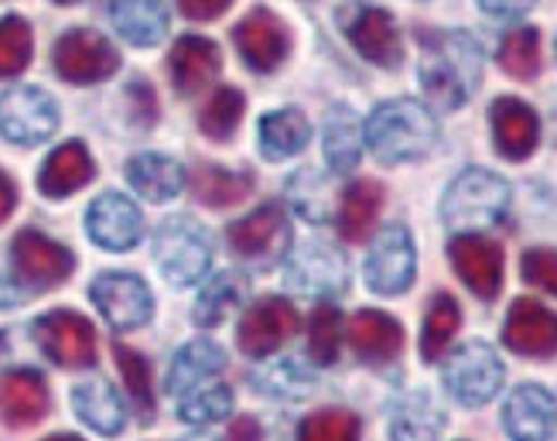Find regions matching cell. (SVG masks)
I'll return each mask as SVG.
<instances>
[{
  "instance_id": "1",
  "label": "cell",
  "mask_w": 557,
  "mask_h": 441,
  "mask_svg": "<svg viewBox=\"0 0 557 441\" xmlns=\"http://www.w3.org/2000/svg\"><path fill=\"white\" fill-rule=\"evenodd\" d=\"M482 48L466 32H438L424 38L421 86L434 110H458L479 89Z\"/></svg>"
},
{
  "instance_id": "41",
  "label": "cell",
  "mask_w": 557,
  "mask_h": 441,
  "mask_svg": "<svg viewBox=\"0 0 557 441\" xmlns=\"http://www.w3.org/2000/svg\"><path fill=\"white\" fill-rule=\"evenodd\" d=\"M343 350V315L335 305H319L308 322V353L319 366H332Z\"/></svg>"
},
{
  "instance_id": "6",
  "label": "cell",
  "mask_w": 557,
  "mask_h": 441,
  "mask_svg": "<svg viewBox=\"0 0 557 441\" xmlns=\"http://www.w3.org/2000/svg\"><path fill=\"white\" fill-rule=\"evenodd\" d=\"M59 131V103L38 86H11L0 93V137L35 147Z\"/></svg>"
},
{
  "instance_id": "47",
  "label": "cell",
  "mask_w": 557,
  "mask_h": 441,
  "mask_svg": "<svg viewBox=\"0 0 557 441\" xmlns=\"http://www.w3.org/2000/svg\"><path fill=\"white\" fill-rule=\"evenodd\" d=\"M475 4L493 17H520L534 8L537 0H475Z\"/></svg>"
},
{
  "instance_id": "2",
  "label": "cell",
  "mask_w": 557,
  "mask_h": 441,
  "mask_svg": "<svg viewBox=\"0 0 557 441\" xmlns=\"http://www.w3.org/2000/svg\"><path fill=\"white\" fill-rule=\"evenodd\" d=\"M438 140V124L418 100H386L367 120V144L376 161L404 164L431 155Z\"/></svg>"
},
{
  "instance_id": "39",
  "label": "cell",
  "mask_w": 557,
  "mask_h": 441,
  "mask_svg": "<svg viewBox=\"0 0 557 441\" xmlns=\"http://www.w3.org/2000/svg\"><path fill=\"white\" fill-rule=\"evenodd\" d=\"M32 52H35L32 24L17 14L0 17V79L21 76L32 62Z\"/></svg>"
},
{
  "instance_id": "22",
  "label": "cell",
  "mask_w": 557,
  "mask_h": 441,
  "mask_svg": "<svg viewBox=\"0 0 557 441\" xmlns=\"http://www.w3.org/2000/svg\"><path fill=\"white\" fill-rule=\"evenodd\" d=\"M349 350L370 366L394 363L404 350V326L386 311H356L349 322Z\"/></svg>"
},
{
  "instance_id": "27",
  "label": "cell",
  "mask_w": 557,
  "mask_h": 441,
  "mask_svg": "<svg viewBox=\"0 0 557 441\" xmlns=\"http://www.w3.org/2000/svg\"><path fill=\"white\" fill-rule=\"evenodd\" d=\"M226 370V353L215 346L212 339H196L188 342L185 350H178V356L172 359V370H168V390L178 397L199 390L202 383H209L212 377H220Z\"/></svg>"
},
{
  "instance_id": "34",
  "label": "cell",
  "mask_w": 557,
  "mask_h": 441,
  "mask_svg": "<svg viewBox=\"0 0 557 441\" xmlns=\"http://www.w3.org/2000/svg\"><path fill=\"white\" fill-rule=\"evenodd\" d=\"M244 298H247V281L239 274H220L202 287L191 318H196L199 329H215L220 322H226L230 311H236Z\"/></svg>"
},
{
  "instance_id": "16",
  "label": "cell",
  "mask_w": 557,
  "mask_h": 441,
  "mask_svg": "<svg viewBox=\"0 0 557 441\" xmlns=\"http://www.w3.org/2000/svg\"><path fill=\"white\" fill-rule=\"evenodd\" d=\"M298 332V311L284 298H263L239 318V350L253 359H268Z\"/></svg>"
},
{
  "instance_id": "33",
  "label": "cell",
  "mask_w": 557,
  "mask_h": 441,
  "mask_svg": "<svg viewBox=\"0 0 557 441\" xmlns=\"http://www.w3.org/2000/svg\"><path fill=\"white\" fill-rule=\"evenodd\" d=\"M191 192L196 199L209 209H226L244 203L253 192V175L250 171H230L220 164H202L196 175H191Z\"/></svg>"
},
{
  "instance_id": "20",
  "label": "cell",
  "mask_w": 557,
  "mask_h": 441,
  "mask_svg": "<svg viewBox=\"0 0 557 441\" xmlns=\"http://www.w3.org/2000/svg\"><path fill=\"white\" fill-rule=\"evenodd\" d=\"M503 425L513 441H547L557 428V401L537 383L517 387L503 407Z\"/></svg>"
},
{
  "instance_id": "30",
  "label": "cell",
  "mask_w": 557,
  "mask_h": 441,
  "mask_svg": "<svg viewBox=\"0 0 557 441\" xmlns=\"http://www.w3.org/2000/svg\"><path fill=\"white\" fill-rule=\"evenodd\" d=\"M72 411L79 414V421L100 434H120L127 414L120 404L116 390L107 380H86L72 390Z\"/></svg>"
},
{
  "instance_id": "42",
  "label": "cell",
  "mask_w": 557,
  "mask_h": 441,
  "mask_svg": "<svg viewBox=\"0 0 557 441\" xmlns=\"http://www.w3.org/2000/svg\"><path fill=\"white\" fill-rule=\"evenodd\" d=\"M359 418L343 407H325L319 414H308L298 428V441H359Z\"/></svg>"
},
{
  "instance_id": "9",
  "label": "cell",
  "mask_w": 557,
  "mask_h": 441,
  "mask_svg": "<svg viewBox=\"0 0 557 441\" xmlns=\"http://www.w3.org/2000/svg\"><path fill=\"white\" fill-rule=\"evenodd\" d=\"M52 62H55V72L65 83L89 86V83H100V79L113 76V72L120 69V52L100 32L72 28L55 41Z\"/></svg>"
},
{
  "instance_id": "3",
  "label": "cell",
  "mask_w": 557,
  "mask_h": 441,
  "mask_svg": "<svg viewBox=\"0 0 557 441\" xmlns=\"http://www.w3.org/2000/svg\"><path fill=\"white\" fill-rule=\"evenodd\" d=\"M510 209V185L499 179L496 171L486 168H466L442 199V219L448 230L458 233H475L496 226Z\"/></svg>"
},
{
  "instance_id": "26",
  "label": "cell",
  "mask_w": 557,
  "mask_h": 441,
  "mask_svg": "<svg viewBox=\"0 0 557 441\" xmlns=\"http://www.w3.org/2000/svg\"><path fill=\"white\" fill-rule=\"evenodd\" d=\"M110 21L137 48H154L168 35L164 0H110Z\"/></svg>"
},
{
  "instance_id": "32",
  "label": "cell",
  "mask_w": 557,
  "mask_h": 441,
  "mask_svg": "<svg viewBox=\"0 0 557 441\" xmlns=\"http://www.w3.org/2000/svg\"><path fill=\"white\" fill-rule=\"evenodd\" d=\"M445 431V414L428 394H407L397 401L391 418L394 441H438Z\"/></svg>"
},
{
  "instance_id": "21",
  "label": "cell",
  "mask_w": 557,
  "mask_h": 441,
  "mask_svg": "<svg viewBox=\"0 0 557 441\" xmlns=\"http://www.w3.org/2000/svg\"><path fill=\"white\" fill-rule=\"evenodd\" d=\"M168 69H172V83L182 96L202 93L223 69L220 45L202 38V35H182L168 56Z\"/></svg>"
},
{
  "instance_id": "43",
  "label": "cell",
  "mask_w": 557,
  "mask_h": 441,
  "mask_svg": "<svg viewBox=\"0 0 557 441\" xmlns=\"http://www.w3.org/2000/svg\"><path fill=\"white\" fill-rule=\"evenodd\" d=\"M230 411H233V390L223 383H212L182 397L178 418L188 425H212V421H223Z\"/></svg>"
},
{
  "instance_id": "10",
  "label": "cell",
  "mask_w": 557,
  "mask_h": 441,
  "mask_svg": "<svg viewBox=\"0 0 557 441\" xmlns=\"http://www.w3.org/2000/svg\"><path fill=\"white\" fill-rule=\"evenodd\" d=\"M343 32L352 41L356 52L380 65V69H400L404 62V41L397 32V21L386 14L383 8H370V4H349L343 14Z\"/></svg>"
},
{
  "instance_id": "28",
  "label": "cell",
  "mask_w": 557,
  "mask_h": 441,
  "mask_svg": "<svg viewBox=\"0 0 557 441\" xmlns=\"http://www.w3.org/2000/svg\"><path fill=\"white\" fill-rule=\"evenodd\" d=\"M127 182L148 203H172L185 185V168L168 155H134L127 161Z\"/></svg>"
},
{
  "instance_id": "35",
  "label": "cell",
  "mask_w": 557,
  "mask_h": 441,
  "mask_svg": "<svg viewBox=\"0 0 557 441\" xmlns=\"http://www.w3.org/2000/svg\"><path fill=\"white\" fill-rule=\"evenodd\" d=\"M458 326H462V308L451 294H434V302L424 315V332H421V356L424 363H438L455 339Z\"/></svg>"
},
{
  "instance_id": "18",
  "label": "cell",
  "mask_w": 557,
  "mask_h": 441,
  "mask_svg": "<svg viewBox=\"0 0 557 441\" xmlns=\"http://www.w3.org/2000/svg\"><path fill=\"white\" fill-rule=\"evenodd\" d=\"M503 342L517 356L547 359L557 353V315L534 298H517L510 315H506Z\"/></svg>"
},
{
  "instance_id": "12",
  "label": "cell",
  "mask_w": 557,
  "mask_h": 441,
  "mask_svg": "<svg viewBox=\"0 0 557 441\" xmlns=\"http://www.w3.org/2000/svg\"><path fill=\"white\" fill-rule=\"evenodd\" d=\"M89 298L96 308H100V315L107 318V322L120 332L148 326L151 315H154L151 287L144 284L137 274L107 271L89 284Z\"/></svg>"
},
{
  "instance_id": "23",
  "label": "cell",
  "mask_w": 557,
  "mask_h": 441,
  "mask_svg": "<svg viewBox=\"0 0 557 441\" xmlns=\"http://www.w3.org/2000/svg\"><path fill=\"white\" fill-rule=\"evenodd\" d=\"M287 284L301 294H335L349 284V264L325 243H308L287 264Z\"/></svg>"
},
{
  "instance_id": "37",
  "label": "cell",
  "mask_w": 557,
  "mask_h": 441,
  "mask_svg": "<svg viewBox=\"0 0 557 441\" xmlns=\"http://www.w3.org/2000/svg\"><path fill=\"white\" fill-rule=\"evenodd\" d=\"M244 110H247L244 93L233 86H220L199 113V131L209 140H230L233 131L239 127V120H244Z\"/></svg>"
},
{
  "instance_id": "13",
  "label": "cell",
  "mask_w": 557,
  "mask_h": 441,
  "mask_svg": "<svg viewBox=\"0 0 557 441\" xmlns=\"http://www.w3.org/2000/svg\"><path fill=\"white\" fill-rule=\"evenodd\" d=\"M233 254H239L244 260H257V264H274L290 250V219L284 212V206L268 203L253 209L250 216L236 219L226 230Z\"/></svg>"
},
{
  "instance_id": "40",
  "label": "cell",
  "mask_w": 557,
  "mask_h": 441,
  "mask_svg": "<svg viewBox=\"0 0 557 441\" xmlns=\"http://www.w3.org/2000/svg\"><path fill=\"white\" fill-rule=\"evenodd\" d=\"M499 65L513 79H534L541 72V35L537 28H517L499 45Z\"/></svg>"
},
{
  "instance_id": "46",
  "label": "cell",
  "mask_w": 557,
  "mask_h": 441,
  "mask_svg": "<svg viewBox=\"0 0 557 441\" xmlns=\"http://www.w3.org/2000/svg\"><path fill=\"white\" fill-rule=\"evenodd\" d=\"M233 0H178V11L191 21H215L220 14H226V8Z\"/></svg>"
},
{
  "instance_id": "45",
  "label": "cell",
  "mask_w": 557,
  "mask_h": 441,
  "mask_svg": "<svg viewBox=\"0 0 557 441\" xmlns=\"http://www.w3.org/2000/svg\"><path fill=\"white\" fill-rule=\"evenodd\" d=\"M520 267H523L527 284H534V287H541L557 298V250H544V247L527 250Z\"/></svg>"
},
{
  "instance_id": "50",
  "label": "cell",
  "mask_w": 557,
  "mask_h": 441,
  "mask_svg": "<svg viewBox=\"0 0 557 441\" xmlns=\"http://www.w3.org/2000/svg\"><path fill=\"white\" fill-rule=\"evenodd\" d=\"M17 298H21V291L14 284H8L4 278H0V308H11Z\"/></svg>"
},
{
  "instance_id": "49",
  "label": "cell",
  "mask_w": 557,
  "mask_h": 441,
  "mask_svg": "<svg viewBox=\"0 0 557 441\" xmlns=\"http://www.w3.org/2000/svg\"><path fill=\"white\" fill-rule=\"evenodd\" d=\"M14 206H17V185L11 182V175L0 171V223H8Z\"/></svg>"
},
{
  "instance_id": "25",
  "label": "cell",
  "mask_w": 557,
  "mask_h": 441,
  "mask_svg": "<svg viewBox=\"0 0 557 441\" xmlns=\"http://www.w3.org/2000/svg\"><path fill=\"white\" fill-rule=\"evenodd\" d=\"M92 175H96V164L86 151V144L69 140L45 158V164L38 171V188L45 199H65V195L89 185Z\"/></svg>"
},
{
  "instance_id": "5",
  "label": "cell",
  "mask_w": 557,
  "mask_h": 441,
  "mask_svg": "<svg viewBox=\"0 0 557 441\" xmlns=\"http://www.w3.org/2000/svg\"><path fill=\"white\" fill-rule=\"evenodd\" d=\"M442 377H445L448 394L458 404L482 407L499 394L506 370H503V359L496 356L493 346H486V342H466V346H458L445 359Z\"/></svg>"
},
{
  "instance_id": "44",
  "label": "cell",
  "mask_w": 557,
  "mask_h": 441,
  "mask_svg": "<svg viewBox=\"0 0 557 441\" xmlns=\"http://www.w3.org/2000/svg\"><path fill=\"white\" fill-rule=\"evenodd\" d=\"M253 383H257V390L260 394H271V397H308V390H311V377L301 370L298 363H290V359H284V363H274V366H268L260 377H253Z\"/></svg>"
},
{
  "instance_id": "7",
  "label": "cell",
  "mask_w": 557,
  "mask_h": 441,
  "mask_svg": "<svg viewBox=\"0 0 557 441\" xmlns=\"http://www.w3.org/2000/svg\"><path fill=\"white\" fill-rule=\"evenodd\" d=\"M11 260H14L17 281L28 284L32 291L62 287L72 278V271H76V254L38 230H21L14 236Z\"/></svg>"
},
{
  "instance_id": "24",
  "label": "cell",
  "mask_w": 557,
  "mask_h": 441,
  "mask_svg": "<svg viewBox=\"0 0 557 441\" xmlns=\"http://www.w3.org/2000/svg\"><path fill=\"white\" fill-rule=\"evenodd\" d=\"M48 387L35 370H11L0 377V421L11 428H32L48 414Z\"/></svg>"
},
{
  "instance_id": "53",
  "label": "cell",
  "mask_w": 557,
  "mask_h": 441,
  "mask_svg": "<svg viewBox=\"0 0 557 441\" xmlns=\"http://www.w3.org/2000/svg\"><path fill=\"white\" fill-rule=\"evenodd\" d=\"M188 441H212V438H188Z\"/></svg>"
},
{
  "instance_id": "15",
  "label": "cell",
  "mask_w": 557,
  "mask_h": 441,
  "mask_svg": "<svg viewBox=\"0 0 557 441\" xmlns=\"http://www.w3.org/2000/svg\"><path fill=\"white\" fill-rule=\"evenodd\" d=\"M86 233L96 247H103L110 254H124L137 247V240L144 236V219L140 209L120 192H103L100 199H92L86 209Z\"/></svg>"
},
{
  "instance_id": "29",
  "label": "cell",
  "mask_w": 557,
  "mask_h": 441,
  "mask_svg": "<svg viewBox=\"0 0 557 441\" xmlns=\"http://www.w3.org/2000/svg\"><path fill=\"white\" fill-rule=\"evenodd\" d=\"M383 209V185L373 179H359L343 192V203H338V233H343L346 243H362L370 240L376 216Z\"/></svg>"
},
{
  "instance_id": "4",
  "label": "cell",
  "mask_w": 557,
  "mask_h": 441,
  "mask_svg": "<svg viewBox=\"0 0 557 441\" xmlns=\"http://www.w3.org/2000/svg\"><path fill=\"white\" fill-rule=\"evenodd\" d=\"M154 264L175 287L199 284L212 267V240L191 219H164L154 233Z\"/></svg>"
},
{
  "instance_id": "38",
  "label": "cell",
  "mask_w": 557,
  "mask_h": 441,
  "mask_svg": "<svg viewBox=\"0 0 557 441\" xmlns=\"http://www.w3.org/2000/svg\"><path fill=\"white\" fill-rule=\"evenodd\" d=\"M113 359H116L120 377H124V387H127L131 401L140 411V418L151 421V414H154V390H151V366H148V359H144L137 350L124 346V342H113Z\"/></svg>"
},
{
  "instance_id": "17",
  "label": "cell",
  "mask_w": 557,
  "mask_h": 441,
  "mask_svg": "<svg viewBox=\"0 0 557 441\" xmlns=\"http://www.w3.org/2000/svg\"><path fill=\"white\" fill-rule=\"evenodd\" d=\"M233 41H236V52L244 56V62L253 72H274L287 59V48H290L284 21L268 8H253L239 21L233 28Z\"/></svg>"
},
{
  "instance_id": "54",
  "label": "cell",
  "mask_w": 557,
  "mask_h": 441,
  "mask_svg": "<svg viewBox=\"0 0 557 441\" xmlns=\"http://www.w3.org/2000/svg\"><path fill=\"white\" fill-rule=\"evenodd\" d=\"M554 48H557V41H554Z\"/></svg>"
},
{
  "instance_id": "36",
  "label": "cell",
  "mask_w": 557,
  "mask_h": 441,
  "mask_svg": "<svg viewBox=\"0 0 557 441\" xmlns=\"http://www.w3.org/2000/svg\"><path fill=\"white\" fill-rule=\"evenodd\" d=\"M362 134L352 110L335 107L325 120V161L332 171H352L359 164Z\"/></svg>"
},
{
  "instance_id": "19",
  "label": "cell",
  "mask_w": 557,
  "mask_h": 441,
  "mask_svg": "<svg viewBox=\"0 0 557 441\" xmlns=\"http://www.w3.org/2000/svg\"><path fill=\"white\" fill-rule=\"evenodd\" d=\"M493 120V140L496 151L506 161H527L530 155L537 151L541 140V120L534 113V107L517 100V96H499L490 110Z\"/></svg>"
},
{
  "instance_id": "31",
  "label": "cell",
  "mask_w": 557,
  "mask_h": 441,
  "mask_svg": "<svg viewBox=\"0 0 557 441\" xmlns=\"http://www.w3.org/2000/svg\"><path fill=\"white\" fill-rule=\"evenodd\" d=\"M311 140V124L298 110H274L260 120V151L271 161L301 155Z\"/></svg>"
},
{
  "instance_id": "11",
  "label": "cell",
  "mask_w": 557,
  "mask_h": 441,
  "mask_svg": "<svg viewBox=\"0 0 557 441\" xmlns=\"http://www.w3.org/2000/svg\"><path fill=\"white\" fill-rule=\"evenodd\" d=\"M414 271H418V254H414V240H410V230L400 223L383 226L373 240V250L367 257V284L376 294H404L410 284H414Z\"/></svg>"
},
{
  "instance_id": "48",
  "label": "cell",
  "mask_w": 557,
  "mask_h": 441,
  "mask_svg": "<svg viewBox=\"0 0 557 441\" xmlns=\"http://www.w3.org/2000/svg\"><path fill=\"white\" fill-rule=\"evenodd\" d=\"M230 441H263V428L253 414H239L230 425Z\"/></svg>"
},
{
  "instance_id": "14",
  "label": "cell",
  "mask_w": 557,
  "mask_h": 441,
  "mask_svg": "<svg viewBox=\"0 0 557 441\" xmlns=\"http://www.w3.org/2000/svg\"><path fill=\"white\" fill-rule=\"evenodd\" d=\"M448 260L462 284L482 302H493L503 287V250L499 243L479 236V233H462L448 243Z\"/></svg>"
},
{
  "instance_id": "52",
  "label": "cell",
  "mask_w": 557,
  "mask_h": 441,
  "mask_svg": "<svg viewBox=\"0 0 557 441\" xmlns=\"http://www.w3.org/2000/svg\"><path fill=\"white\" fill-rule=\"evenodd\" d=\"M55 4H76V0H55Z\"/></svg>"
},
{
  "instance_id": "8",
  "label": "cell",
  "mask_w": 557,
  "mask_h": 441,
  "mask_svg": "<svg viewBox=\"0 0 557 441\" xmlns=\"http://www.w3.org/2000/svg\"><path fill=\"white\" fill-rule=\"evenodd\" d=\"M35 342L41 353L65 370H89L96 363V329L79 311H48L35 322Z\"/></svg>"
},
{
  "instance_id": "51",
  "label": "cell",
  "mask_w": 557,
  "mask_h": 441,
  "mask_svg": "<svg viewBox=\"0 0 557 441\" xmlns=\"http://www.w3.org/2000/svg\"><path fill=\"white\" fill-rule=\"evenodd\" d=\"M45 441H83L79 434H52V438H45Z\"/></svg>"
}]
</instances>
